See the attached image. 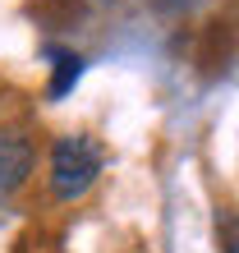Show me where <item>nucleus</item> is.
Returning <instances> with one entry per match:
<instances>
[{
    "instance_id": "obj_3",
    "label": "nucleus",
    "mask_w": 239,
    "mask_h": 253,
    "mask_svg": "<svg viewBox=\"0 0 239 253\" xmlns=\"http://www.w3.org/2000/svg\"><path fill=\"white\" fill-rule=\"evenodd\" d=\"M51 60H55V74H51L46 97H51V101H60L74 83H79V74H83V55H74V51H51Z\"/></svg>"
},
{
    "instance_id": "obj_2",
    "label": "nucleus",
    "mask_w": 239,
    "mask_h": 253,
    "mask_svg": "<svg viewBox=\"0 0 239 253\" xmlns=\"http://www.w3.org/2000/svg\"><path fill=\"white\" fill-rule=\"evenodd\" d=\"M33 175V143L19 129H0V198L19 193Z\"/></svg>"
},
{
    "instance_id": "obj_1",
    "label": "nucleus",
    "mask_w": 239,
    "mask_h": 253,
    "mask_svg": "<svg viewBox=\"0 0 239 253\" xmlns=\"http://www.w3.org/2000/svg\"><path fill=\"white\" fill-rule=\"evenodd\" d=\"M101 166H106V147L92 133H65V138H55L51 143V193L60 203H79L97 184Z\"/></svg>"
},
{
    "instance_id": "obj_4",
    "label": "nucleus",
    "mask_w": 239,
    "mask_h": 253,
    "mask_svg": "<svg viewBox=\"0 0 239 253\" xmlns=\"http://www.w3.org/2000/svg\"><path fill=\"white\" fill-rule=\"evenodd\" d=\"M216 249L221 253H239V212L221 207L216 212Z\"/></svg>"
}]
</instances>
